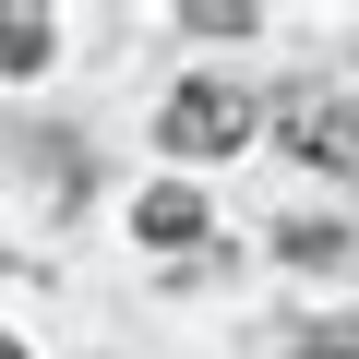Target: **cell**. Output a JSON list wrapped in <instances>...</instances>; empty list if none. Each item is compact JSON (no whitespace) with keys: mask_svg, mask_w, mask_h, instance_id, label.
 <instances>
[{"mask_svg":"<svg viewBox=\"0 0 359 359\" xmlns=\"http://www.w3.org/2000/svg\"><path fill=\"white\" fill-rule=\"evenodd\" d=\"M252 132H264V108H252L240 84H180V96H168V120H156V144H168V156H240Z\"/></svg>","mask_w":359,"mask_h":359,"instance_id":"1","label":"cell"},{"mask_svg":"<svg viewBox=\"0 0 359 359\" xmlns=\"http://www.w3.org/2000/svg\"><path fill=\"white\" fill-rule=\"evenodd\" d=\"M0 359H25V347H13V335H0Z\"/></svg>","mask_w":359,"mask_h":359,"instance_id":"6","label":"cell"},{"mask_svg":"<svg viewBox=\"0 0 359 359\" xmlns=\"http://www.w3.org/2000/svg\"><path fill=\"white\" fill-rule=\"evenodd\" d=\"M144 240H204V192H144Z\"/></svg>","mask_w":359,"mask_h":359,"instance_id":"4","label":"cell"},{"mask_svg":"<svg viewBox=\"0 0 359 359\" xmlns=\"http://www.w3.org/2000/svg\"><path fill=\"white\" fill-rule=\"evenodd\" d=\"M287 156L359 180V96H287Z\"/></svg>","mask_w":359,"mask_h":359,"instance_id":"2","label":"cell"},{"mask_svg":"<svg viewBox=\"0 0 359 359\" xmlns=\"http://www.w3.org/2000/svg\"><path fill=\"white\" fill-rule=\"evenodd\" d=\"M311 359H359V347H311Z\"/></svg>","mask_w":359,"mask_h":359,"instance_id":"5","label":"cell"},{"mask_svg":"<svg viewBox=\"0 0 359 359\" xmlns=\"http://www.w3.org/2000/svg\"><path fill=\"white\" fill-rule=\"evenodd\" d=\"M48 48H60V25H48V13H25V0H0V72H36Z\"/></svg>","mask_w":359,"mask_h":359,"instance_id":"3","label":"cell"}]
</instances>
